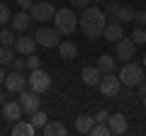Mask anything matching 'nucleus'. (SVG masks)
Listing matches in <instances>:
<instances>
[{
	"mask_svg": "<svg viewBox=\"0 0 146 136\" xmlns=\"http://www.w3.org/2000/svg\"><path fill=\"white\" fill-rule=\"evenodd\" d=\"M119 10V5H117V3H107V15H112L115 17V12Z\"/></svg>",
	"mask_w": 146,
	"mask_h": 136,
	"instance_id": "nucleus-34",
	"label": "nucleus"
},
{
	"mask_svg": "<svg viewBox=\"0 0 146 136\" xmlns=\"http://www.w3.org/2000/svg\"><path fill=\"white\" fill-rule=\"evenodd\" d=\"M71 3H73V7H78V10H85L90 0H71Z\"/></svg>",
	"mask_w": 146,
	"mask_h": 136,
	"instance_id": "nucleus-33",
	"label": "nucleus"
},
{
	"mask_svg": "<svg viewBox=\"0 0 146 136\" xmlns=\"http://www.w3.org/2000/svg\"><path fill=\"white\" fill-rule=\"evenodd\" d=\"M34 39H36V44L39 46H44V49H54V46H58V42H61V34L56 32V27H42V29L34 34Z\"/></svg>",
	"mask_w": 146,
	"mask_h": 136,
	"instance_id": "nucleus-7",
	"label": "nucleus"
},
{
	"mask_svg": "<svg viewBox=\"0 0 146 136\" xmlns=\"http://www.w3.org/2000/svg\"><path fill=\"white\" fill-rule=\"evenodd\" d=\"M27 88L34 90L36 95L39 92H46L49 88H51V75L46 73V71H42V68H36V71H32L29 78H27Z\"/></svg>",
	"mask_w": 146,
	"mask_h": 136,
	"instance_id": "nucleus-4",
	"label": "nucleus"
},
{
	"mask_svg": "<svg viewBox=\"0 0 146 136\" xmlns=\"http://www.w3.org/2000/svg\"><path fill=\"white\" fill-rule=\"evenodd\" d=\"M107 112H98V114H95V121H107Z\"/></svg>",
	"mask_w": 146,
	"mask_h": 136,
	"instance_id": "nucleus-35",
	"label": "nucleus"
},
{
	"mask_svg": "<svg viewBox=\"0 0 146 136\" xmlns=\"http://www.w3.org/2000/svg\"><path fill=\"white\" fill-rule=\"evenodd\" d=\"M34 3H36V0H34Z\"/></svg>",
	"mask_w": 146,
	"mask_h": 136,
	"instance_id": "nucleus-42",
	"label": "nucleus"
},
{
	"mask_svg": "<svg viewBox=\"0 0 146 136\" xmlns=\"http://www.w3.org/2000/svg\"><path fill=\"white\" fill-rule=\"evenodd\" d=\"M107 126H110L112 134H127V131H129V121H127V117L119 114V112L107 117Z\"/></svg>",
	"mask_w": 146,
	"mask_h": 136,
	"instance_id": "nucleus-12",
	"label": "nucleus"
},
{
	"mask_svg": "<svg viewBox=\"0 0 146 136\" xmlns=\"http://www.w3.org/2000/svg\"><path fill=\"white\" fill-rule=\"evenodd\" d=\"M17 5H20V10H29L34 5V0H17Z\"/></svg>",
	"mask_w": 146,
	"mask_h": 136,
	"instance_id": "nucleus-32",
	"label": "nucleus"
},
{
	"mask_svg": "<svg viewBox=\"0 0 146 136\" xmlns=\"http://www.w3.org/2000/svg\"><path fill=\"white\" fill-rule=\"evenodd\" d=\"M93 124H95V117H90V114H80L78 119H76V131H78V134H90Z\"/></svg>",
	"mask_w": 146,
	"mask_h": 136,
	"instance_id": "nucleus-21",
	"label": "nucleus"
},
{
	"mask_svg": "<svg viewBox=\"0 0 146 136\" xmlns=\"http://www.w3.org/2000/svg\"><path fill=\"white\" fill-rule=\"evenodd\" d=\"M10 22H12V29L15 32H25L27 27L32 24V15H29V10H20Z\"/></svg>",
	"mask_w": 146,
	"mask_h": 136,
	"instance_id": "nucleus-17",
	"label": "nucleus"
},
{
	"mask_svg": "<svg viewBox=\"0 0 146 136\" xmlns=\"http://www.w3.org/2000/svg\"><path fill=\"white\" fill-rule=\"evenodd\" d=\"M90 134H93V136H110L112 131H110L107 121H95V124H93V129H90Z\"/></svg>",
	"mask_w": 146,
	"mask_h": 136,
	"instance_id": "nucleus-25",
	"label": "nucleus"
},
{
	"mask_svg": "<svg viewBox=\"0 0 146 136\" xmlns=\"http://www.w3.org/2000/svg\"><path fill=\"white\" fill-rule=\"evenodd\" d=\"M5 75H7V73H5V71H3V68H0V85L5 83Z\"/></svg>",
	"mask_w": 146,
	"mask_h": 136,
	"instance_id": "nucleus-37",
	"label": "nucleus"
},
{
	"mask_svg": "<svg viewBox=\"0 0 146 136\" xmlns=\"http://www.w3.org/2000/svg\"><path fill=\"white\" fill-rule=\"evenodd\" d=\"M134 7L131 5H119V10L115 12V22H119V24H127V22H134Z\"/></svg>",
	"mask_w": 146,
	"mask_h": 136,
	"instance_id": "nucleus-20",
	"label": "nucleus"
},
{
	"mask_svg": "<svg viewBox=\"0 0 146 136\" xmlns=\"http://www.w3.org/2000/svg\"><path fill=\"white\" fill-rule=\"evenodd\" d=\"M141 105H144V110H146V95H144V97H141Z\"/></svg>",
	"mask_w": 146,
	"mask_h": 136,
	"instance_id": "nucleus-39",
	"label": "nucleus"
},
{
	"mask_svg": "<svg viewBox=\"0 0 146 136\" xmlns=\"http://www.w3.org/2000/svg\"><path fill=\"white\" fill-rule=\"evenodd\" d=\"M95 3H102V0H95Z\"/></svg>",
	"mask_w": 146,
	"mask_h": 136,
	"instance_id": "nucleus-41",
	"label": "nucleus"
},
{
	"mask_svg": "<svg viewBox=\"0 0 146 136\" xmlns=\"http://www.w3.org/2000/svg\"><path fill=\"white\" fill-rule=\"evenodd\" d=\"M36 131H39V129H36L32 121H25V119L12 121V136H34Z\"/></svg>",
	"mask_w": 146,
	"mask_h": 136,
	"instance_id": "nucleus-15",
	"label": "nucleus"
},
{
	"mask_svg": "<svg viewBox=\"0 0 146 136\" xmlns=\"http://www.w3.org/2000/svg\"><path fill=\"white\" fill-rule=\"evenodd\" d=\"M131 42H134L136 46L146 44V29H144V27H139V29H134V32H131Z\"/></svg>",
	"mask_w": 146,
	"mask_h": 136,
	"instance_id": "nucleus-27",
	"label": "nucleus"
},
{
	"mask_svg": "<svg viewBox=\"0 0 146 136\" xmlns=\"http://www.w3.org/2000/svg\"><path fill=\"white\" fill-rule=\"evenodd\" d=\"M5 90L7 92H12V95H17V92H22V90L27 88V78L22 75V71H12V73H7L5 75Z\"/></svg>",
	"mask_w": 146,
	"mask_h": 136,
	"instance_id": "nucleus-10",
	"label": "nucleus"
},
{
	"mask_svg": "<svg viewBox=\"0 0 146 136\" xmlns=\"http://www.w3.org/2000/svg\"><path fill=\"white\" fill-rule=\"evenodd\" d=\"M12 58H15L12 46H3V44H0V66H7V63H12Z\"/></svg>",
	"mask_w": 146,
	"mask_h": 136,
	"instance_id": "nucleus-24",
	"label": "nucleus"
},
{
	"mask_svg": "<svg viewBox=\"0 0 146 136\" xmlns=\"http://www.w3.org/2000/svg\"><path fill=\"white\" fill-rule=\"evenodd\" d=\"M3 102H7V92H0V105Z\"/></svg>",
	"mask_w": 146,
	"mask_h": 136,
	"instance_id": "nucleus-38",
	"label": "nucleus"
},
{
	"mask_svg": "<svg viewBox=\"0 0 146 136\" xmlns=\"http://www.w3.org/2000/svg\"><path fill=\"white\" fill-rule=\"evenodd\" d=\"M58 53H61L63 61H76L78 46H76V42H58Z\"/></svg>",
	"mask_w": 146,
	"mask_h": 136,
	"instance_id": "nucleus-18",
	"label": "nucleus"
},
{
	"mask_svg": "<svg viewBox=\"0 0 146 136\" xmlns=\"http://www.w3.org/2000/svg\"><path fill=\"white\" fill-rule=\"evenodd\" d=\"M98 88H100V92H102L105 97H117V95L122 92V80H119V75H115V73H102Z\"/></svg>",
	"mask_w": 146,
	"mask_h": 136,
	"instance_id": "nucleus-5",
	"label": "nucleus"
},
{
	"mask_svg": "<svg viewBox=\"0 0 146 136\" xmlns=\"http://www.w3.org/2000/svg\"><path fill=\"white\" fill-rule=\"evenodd\" d=\"M27 63L22 61V58H12V71H25Z\"/></svg>",
	"mask_w": 146,
	"mask_h": 136,
	"instance_id": "nucleus-31",
	"label": "nucleus"
},
{
	"mask_svg": "<svg viewBox=\"0 0 146 136\" xmlns=\"http://www.w3.org/2000/svg\"><path fill=\"white\" fill-rule=\"evenodd\" d=\"M134 22L139 27H146V10H136L134 12Z\"/></svg>",
	"mask_w": 146,
	"mask_h": 136,
	"instance_id": "nucleus-30",
	"label": "nucleus"
},
{
	"mask_svg": "<svg viewBox=\"0 0 146 136\" xmlns=\"http://www.w3.org/2000/svg\"><path fill=\"white\" fill-rule=\"evenodd\" d=\"M105 24H107V20H105V12L98 10V7H85L83 15L78 17V27L83 29V34H85L88 39H98V37H102Z\"/></svg>",
	"mask_w": 146,
	"mask_h": 136,
	"instance_id": "nucleus-1",
	"label": "nucleus"
},
{
	"mask_svg": "<svg viewBox=\"0 0 146 136\" xmlns=\"http://www.w3.org/2000/svg\"><path fill=\"white\" fill-rule=\"evenodd\" d=\"M12 20V12H10V7L0 0V24H7V22Z\"/></svg>",
	"mask_w": 146,
	"mask_h": 136,
	"instance_id": "nucleus-29",
	"label": "nucleus"
},
{
	"mask_svg": "<svg viewBox=\"0 0 146 136\" xmlns=\"http://www.w3.org/2000/svg\"><path fill=\"white\" fill-rule=\"evenodd\" d=\"M42 134L44 136H66L68 129H66V124H61V121H46L44 129H42Z\"/></svg>",
	"mask_w": 146,
	"mask_h": 136,
	"instance_id": "nucleus-19",
	"label": "nucleus"
},
{
	"mask_svg": "<svg viewBox=\"0 0 146 136\" xmlns=\"http://www.w3.org/2000/svg\"><path fill=\"white\" fill-rule=\"evenodd\" d=\"M17 102H20V107H22V112H36L39 110V95L34 92V90H29V88H25L22 92H17Z\"/></svg>",
	"mask_w": 146,
	"mask_h": 136,
	"instance_id": "nucleus-8",
	"label": "nucleus"
},
{
	"mask_svg": "<svg viewBox=\"0 0 146 136\" xmlns=\"http://www.w3.org/2000/svg\"><path fill=\"white\" fill-rule=\"evenodd\" d=\"M117 75H119L122 85H127V88H136V85L144 80V68H141L139 63H134V61H127Z\"/></svg>",
	"mask_w": 146,
	"mask_h": 136,
	"instance_id": "nucleus-3",
	"label": "nucleus"
},
{
	"mask_svg": "<svg viewBox=\"0 0 146 136\" xmlns=\"http://www.w3.org/2000/svg\"><path fill=\"white\" fill-rule=\"evenodd\" d=\"M102 37H105V42H119V39L124 37V27H122L119 22H107Z\"/></svg>",
	"mask_w": 146,
	"mask_h": 136,
	"instance_id": "nucleus-14",
	"label": "nucleus"
},
{
	"mask_svg": "<svg viewBox=\"0 0 146 136\" xmlns=\"http://www.w3.org/2000/svg\"><path fill=\"white\" fill-rule=\"evenodd\" d=\"M15 29H3L0 32V44L3 46H15Z\"/></svg>",
	"mask_w": 146,
	"mask_h": 136,
	"instance_id": "nucleus-26",
	"label": "nucleus"
},
{
	"mask_svg": "<svg viewBox=\"0 0 146 136\" xmlns=\"http://www.w3.org/2000/svg\"><path fill=\"white\" fill-rule=\"evenodd\" d=\"M0 114L5 117V119H10V121L22 119V107H20V102H17V100H7V102H3V105H0Z\"/></svg>",
	"mask_w": 146,
	"mask_h": 136,
	"instance_id": "nucleus-11",
	"label": "nucleus"
},
{
	"mask_svg": "<svg viewBox=\"0 0 146 136\" xmlns=\"http://www.w3.org/2000/svg\"><path fill=\"white\" fill-rule=\"evenodd\" d=\"M100 78H102V73H100L98 66H85L83 71H80V80H83L85 85H98Z\"/></svg>",
	"mask_w": 146,
	"mask_h": 136,
	"instance_id": "nucleus-16",
	"label": "nucleus"
},
{
	"mask_svg": "<svg viewBox=\"0 0 146 136\" xmlns=\"http://www.w3.org/2000/svg\"><path fill=\"white\" fill-rule=\"evenodd\" d=\"M29 15L34 22H51L54 15H56V10H54L51 3H44V0H36L34 5L29 7Z\"/></svg>",
	"mask_w": 146,
	"mask_h": 136,
	"instance_id": "nucleus-6",
	"label": "nucleus"
},
{
	"mask_svg": "<svg viewBox=\"0 0 146 136\" xmlns=\"http://www.w3.org/2000/svg\"><path fill=\"white\" fill-rule=\"evenodd\" d=\"M32 124L36 126V129H44V124L49 121V117H46V112H42V110H36V112H32Z\"/></svg>",
	"mask_w": 146,
	"mask_h": 136,
	"instance_id": "nucleus-23",
	"label": "nucleus"
},
{
	"mask_svg": "<svg viewBox=\"0 0 146 136\" xmlns=\"http://www.w3.org/2000/svg\"><path fill=\"white\" fill-rule=\"evenodd\" d=\"M54 27H56V32L61 37H68V34H73L76 27H78V17H76V12H73L71 7H61V10H56V15H54Z\"/></svg>",
	"mask_w": 146,
	"mask_h": 136,
	"instance_id": "nucleus-2",
	"label": "nucleus"
},
{
	"mask_svg": "<svg viewBox=\"0 0 146 136\" xmlns=\"http://www.w3.org/2000/svg\"><path fill=\"white\" fill-rule=\"evenodd\" d=\"M136 53V44L131 42V37H122L119 42H115V56L119 58V61H131Z\"/></svg>",
	"mask_w": 146,
	"mask_h": 136,
	"instance_id": "nucleus-9",
	"label": "nucleus"
},
{
	"mask_svg": "<svg viewBox=\"0 0 146 136\" xmlns=\"http://www.w3.org/2000/svg\"><path fill=\"white\" fill-rule=\"evenodd\" d=\"M39 46L36 44V39H32V37H17L15 39V53H22V56H29V53H34V49Z\"/></svg>",
	"mask_w": 146,
	"mask_h": 136,
	"instance_id": "nucleus-13",
	"label": "nucleus"
},
{
	"mask_svg": "<svg viewBox=\"0 0 146 136\" xmlns=\"http://www.w3.org/2000/svg\"><path fill=\"white\" fill-rule=\"evenodd\" d=\"M98 68H100V73H115V68H117V61L112 56H100L98 58Z\"/></svg>",
	"mask_w": 146,
	"mask_h": 136,
	"instance_id": "nucleus-22",
	"label": "nucleus"
},
{
	"mask_svg": "<svg viewBox=\"0 0 146 136\" xmlns=\"http://www.w3.org/2000/svg\"><path fill=\"white\" fill-rule=\"evenodd\" d=\"M136 88H139V95H141V97H144V95H146V83H144V80H141V83L136 85Z\"/></svg>",
	"mask_w": 146,
	"mask_h": 136,
	"instance_id": "nucleus-36",
	"label": "nucleus"
},
{
	"mask_svg": "<svg viewBox=\"0 0 146 136\" xmlns=\"http://www.w3.org/2000/svg\"><path fill=\"white\" fill-rule=\"evenodd\" d=\"M144 66H146V56H144Z\"/></svg>",
	"mask_w": 146,
	"mask_h": 136,
	"instance_id": "nucleus-40",
	"label": "nucleus"
},
{
	"mask_svg": "<svg viewBox=\"0 0 146 136\" xmlns=\"http://www.w3.org/2000/svg\"><path fill=\"white\" fill-rule=\"evenodd\" d=\"M25 63H27V68H29V71H36V68H42V58L36 56V53H29V56L25 58Z\"/></svg>",
	"mask_w": 146,
	"mask_h": 136,
	"instance_id": "nucleus-28",
	"label": "nucleus"
}]
</instances>
